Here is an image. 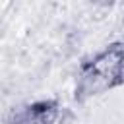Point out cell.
Returning <instances> with one entry per match:
<instances>
[{
    "label": "cell",
    "instance_id": "6da1fadb",
    "mask_svg": "<svg viewBox=\"0 0 124 124\" xmlns=\"http://www.w3.org/2000/svg\"><path fill=\"white\" fill-rule=\"evenodd\" d=\"M99 60H103V62H108V54L105 52V54H103ZM99 60L95 62V70H97V72H99V74L105 78V76H107V70H103V66H97V64H101ZM118 62H120V60H118ZM118 62H110V66H108V68H110V72H112V74H114V72H118V68H120V64H118Z\"/></svg>",
    "mask_w": 124,
    "mask_h": 124
}]
</instances>
